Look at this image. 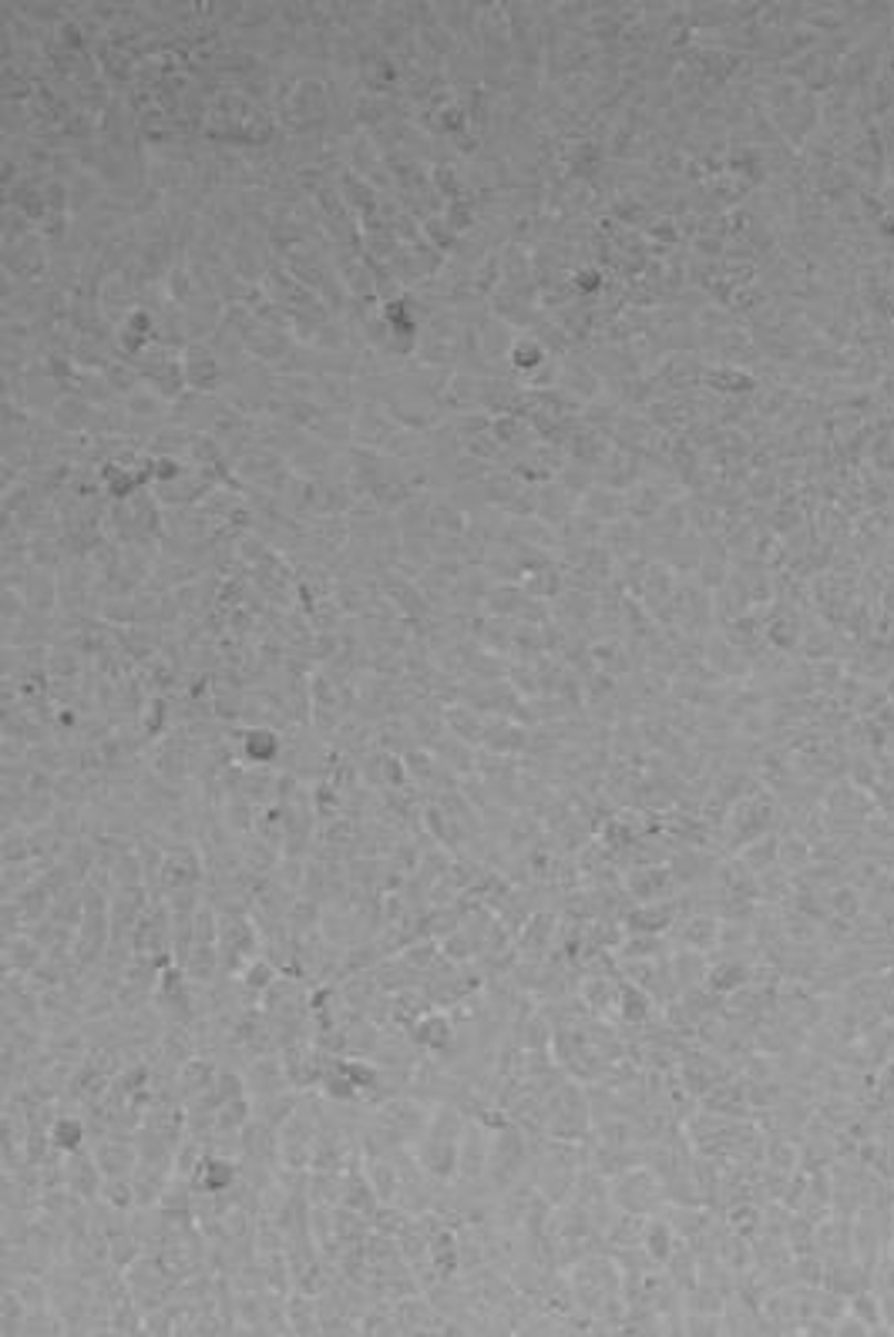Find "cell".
I'll use <instances>...</instances> for the list:
<instances>
[{"instance_id":"52a82bcc","label":"cell","mask_w":894,"mask_h":1337,"mask_svg":"<svg viewBox=\"0 0 894 1337\" xmlns=\"http://www.w3.org/2000/svg\"><path fill=\"white\" fill-rule=\"evenodd\" d=\"M91 1153H94L104 1179L135 1176V1169L142 1163V1153H139L135 1140H125V1136H101V1140L91 1143Z\"/></svg>"},{"instance_id":"ac0fdd59","label":"cell","mask_w":894,"mask_h":1337,"mask_svg":"<svg viewBox=\"0 0 894 1337\" xmlns=\"http://www.w3.org/2000/svg\"><path fill=\"white\" fill-rule=\"evenodd\" d=\"M142 1254H145V1244H142L132 1230H122L119 1237L108 1240V1264L115 1267L119 1274H125Z\"/></svg>"},{"instance_id":"8fae6325","label":"cell","mask_w":894,"mask_h":1337,"mask_svg":"<svg viewBox=\"0 0 894 1337\" xmlns=\"http://www.w3.org/2000/svg\"><path fill=\"white\" fill-rule=\"evenodd\" d=\"M488 1159H491V1143L485 1136V1126L478 1120H468L465 1126V1140H461V1169H458V1183H478L488 1173Z\"/></svg>"},{"instance_id":"ba28073f","label":"cell","mask_w":894,"mask_h":1337,"mask_svg":"<svg viewBox=\"0 0 894 1337\" xmlns=\"http://www.w3.org/2000/svg\"><path fill=\"white\" fill-rule=\"evenodd\" d=\"M243 1075H246V1085H250V1096H276V1092L293 1088L280 1049L250 1059V1062L243 1065Z\"/></svg>"},{"instance_id":"3957f363","label":"cell","mask_w":894,"mask_h":1337,"mask_svg":"<svg viewBox=\"0 0 894 1337\" xmlns=\"http://www.w3.org/2000/svg\"><path fill=\"white\" fill-rule=\"evenodd\" d=\"M209 881V864L199 840H182V843H169L165 847V864H162V878H159V891H182V888H205Z\"/></svg>"},{"instance_id":"ffe728a7","label":"cell","mask_w":894,"mask_h":1337,"mask_svg":"<svg viewBox=\"0 0 894 1337\" xmlns=\"http://www.w3.org/2000/svg\"><path fill=\"white\" fill-rule=\"evenodd\" d=\"M4 864H34V847L28 827H4Z\"/></svg>"},{"instance_id":"6da1fadb","label":"cell","mask_w":894,"mask_h":1337,"mask_svg":"<svg viewBox=\"0 0 894 1337\" xmlns=\"http://www.w3.org/2000/svg\"><path fill=\"white\" fill-rule=\"evenodd\" d=\"M468 1116L455 1103H437L430 1113L427 1130L410 1143L417 1166L434 1183H455L461 1169V1140H465Z\"/></svg>"},{"instance_id":"5b68a950","label":"cell","mask_w":894,"mask_h":1337,"mask_svg":"<svg viewBox=\"0 0 894 1337\" xmlns=\"http://www.w3.org/2000/svg\"><path fill=\"white\" fill-rule=\"evenodd\" d=\"M374 1113H377V1120H384L404 1143H414V1140L427 1130L434 1106L420 1103L414 1092H404V1096H394V1100L374 1106Z\"/></svg>"},{"instance_id":"9a60e30c","label":"cell","mask_w":894,"mask_h":1337,"mask_svg":"<svg viewBox=\"0 0 894 1337\" xmlns=\"http://www.w3.org/2000/svg\"><path fill=\"white\" fill-rule=\"evenodd\" d=\"M189 982L195 985H212L222 979V958H219V944H195L182 961Z\"/></svg>"},{"instance_id":"9c48e42d","label":"cell","mask_w":894,"mask_h":1337,"mask_svg":"<svg viewBox=\"0 0 894 1337\" xmlns=\"http://www.w3.org/2000/svg\"><path fill=\"white\" fill-rule=\"evenodd\" d=\"M64 1169H68V1189H71L81 1203H94V1199L101 1196L104 1173H101V1166H98L91 1146L81 1149V1153L64 1156Z\"/></svg>"},{"instance_id":"4fadbf2b","label":"cell","mask_w":894,"mask_h":1337,"mask_svg":"<svg viewBox=\"0 0 894 1337\" xmlns=\"http://www.w3.org/2000/svg\"><path fill=\"white\" fill-rule=\"evenodd\" d=\"M44 958L48 951L28 931L4 938V975H31Z\"/></svg>"},{"instance_id":"7c38bea8","label":"cell","mask_w":894,"mask_h":1337,"mask_svg":"<svg viewBox=\"0 0 894 1337\" xmlns=\"http://www.w3.org/2000/svg\"><path fill=\"white\" fill-rule=\"evenodd\" d=\"M94 1140H91V1123L84 1120V1116H78L74 1110L71 1113H61L58 1120H54V1126H51V1149L54 1153H64V1156H71V1153H81V1149H88Z\"/></svg>"},{"instance_id":"d6986e66","label":"cell","mask_w":894,"mask_h":1337,"mask_svg":"<svg viewBox=\"0 0 894 1337\" xmlns=\"http://www.w3.org/2000/svg\"><path fill=\"white\" fill-rule=\"evenodd\" d=\"M101 1203H108V1206H115V1209H122V1213H132V1209H139V1189H135V1179L132 1176H119V1179H104V1186H101V1196H98Z\"/></svg>"},{"instance_id":"7a4b0ae2","label":"cell","mask_w":894,"mask_h":1337,"mask_svg":"<svg viewBox=\"0 0 894 1337\" xmlns=\"http://www.w3.org/2000/svg\"><path fill=\"white\" fill-rule=\"evenodd\" d=\"M263 954V934L253 921V914H222L219 921V958H222V975L236 979L243 968Z\"/></svg>"},{"instance_id":"2e32d148","label":"cell","mask_w":894,"mask_h":1337,"mask_svg":"<svg viewBox=\"0 0 894 1337\" xmlns=\"http://www.w3.org/2000/svg\"><path fill=\"white\" fill-rule=\"evenodd\" d=\"M253 1123V1096L230 1100L215 1110V1140H240V1133Z\"/></svg>"},{"instance_id":"8992f818","label":"cell","mask_w":894,"mask_h":1337,"mask_svg":"<svg viewBox=\"0 0 894 1337\" xmlns=\"http://www.w3.org/2000/svg\"><path fill=\"white\" fill-rule=\"evenodd\" d=\"M240 1179H243V1159L240 1156L209 1149L202 1156L195 1176H192V1189L195 1193H230V1189L240 1186Z\"/></svg>"},{"instance_id":"30bf717a","label":"cell","mask_w":894,"mask_h":1337,"mask_svg":"<svg viewBox=\"0 0 894 1337\" xmlns=\"http://www.w3.org/2000/svg\"><path fill=\"white\" fill-rule=\"evenodd\" d=\"M219 1062L212 1059V1055H192L182 1068H179V1075H175V1085H179V1096H182V1103H195V1100H202V1096H209L212 1092V1085H215V1078H219Z\"/></svg>"},{"instance_id":"5bb4252c","label":"cell","mask_w":894,"mask_h":1337,"mask_svg":"<svg viewBox=\"0 0 894 1337\" xmlns=\"http://www.w3.org/2000/svg\"><path fill=\"white\" fill-rule=\"evenodd\" d=\"M299 1103H303L299 1088H286V1092H276V1096H253V1120L280 1130L299 1110Z\"/></svg>"},{"instance_id":"e0dca14e","label":"cell","mask_w":894,"mask_h":1337,"mask_svg":"<svg viewBox=\"0 0 894 1337\" xmlns=\"http://www.w3.org/2000/svg\"><path fill=\"white\" fill-rule=\"evenodd\" d=\"M319 924H323V904H316V901H309V898H296V901H293V908H289V914H286V928H289V934L299 941V938L316 934V931H319Z\"/></svg>"},{"instance_id":"44dd1931","label":"cell","mask_w":894,"mask_h":1337,"mask_svg":"<svg viewBox=\"0 0 894 1337\" xmlns=\"http://www.w3.org/2000/svg\"><path fill=\"white\" fill-rule=\"evenodd\" d=\"M437 948H440V954H444L447 961L461 964V968H465V961H471V958L478 954L475 938H471L465 928H458V931H451V934H444V938L437 941Z\"/></svg>"},{"instance_id":"277c9868","label":"cell","mask_w":894,"mask_h":1337,"mask_svg":"<svg viewBox=\"0 0 894 1337\" xmlns=\"http://www.w3.org/2000/svg\"><path fill=\"white\" fill-rule=\"evenodd\" d=\"M458 1035H461V1029H458L455 1015L447 1012V1009H437V1005H430L427 1012H420V1015L414 1019V1025L407 1029L410 1045H414L417 1052H430V1055H447V1052L458 1045Z\"/></svg>"}]
</instances>
